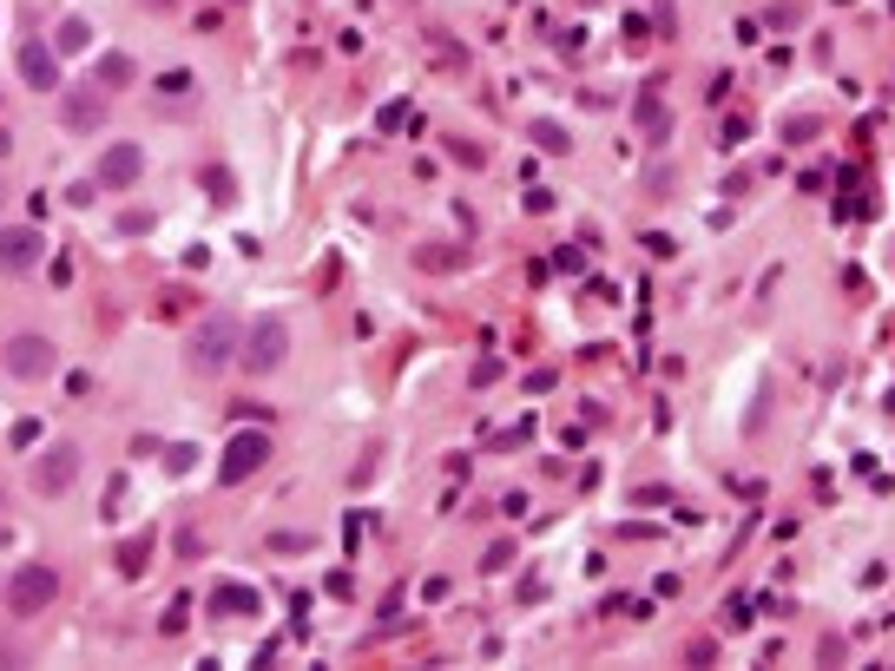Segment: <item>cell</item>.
I'll list each match as a JSON object with an SVG mask.
<instances>
[{"label": "cell", "mask_w": 895, "mask_h": 671, "mask_svg": "<svg viewBox=\"0 0 895 671\" xmlns=\"http://www.w3.org/2000/svg\"><path fill=\"white\" fill-rule=\"evenodd\" d=\"M231 356H237V316L211 310V316L184 336V369H191V376H217V369H231Z\"/></svg>", "instance_id": "cell-1"}, {"label": "cell", "mask_w": 895, "mask_h": 671, "mask_svg": "<svg viewBox=\"0 0 895 671\" xmlns=\"http://www.w3.org/2000/svg\"><path fill=\"white\" fill-rule=\"evenodd\" d=\"M264 461H270V435H264V428H244V435H231V441H224L217 481H224V488H237V481H250Z\"/></svg>", "instance_id": "cell-2"}, {"label": "cell", "mask_w": 895, "mask_h": 671, "mask_svg": "<svg viewBox=\"0 0 895 671\" xmlns=\"http://www.w3.org/2000/svg\"><path fill=\"white\" fill-rule=\"evenodd\" d=\"M283 356H290V329H283V316L250 323V336H244V369H250V376H270Z\"/></svg>", "instance_id": "cell-3"}, {"label": "cell", "mask_w": 895, "mask_h": 671, "mask_svg": "<svg viewBox=\"0 0 895 671\" xmlns=\"http://www.w3.org/2000/svg\"><path fill=\"white\" fill-rule=\"evenodd\" d=\"M26 481H33V494H46V501H53V494H66V488L79 481V448H72V441L40 448V461H33V474H26Z\"/></svg>", "instance_id": "cell-4"}, {"label": "cell", "mask_w": 895, "mask_h": 671, "mask_svg": "<svg viewBox=\"0 0 895 671\" xmlns=\"http://www.w3.org/2000/svg\"><path fill=\"white\" fill-rule=\"evenodd\" d=\"M53 600H59V573H53V567H40V560H33V567H20V573L7 580V606H13V613H46Z\"/></svg>", "instance_id": "cell-5"}, {"label": "cell", "mask_w": 895, "mask_h": 671, "mask_svg": "<svg viewBox=\"0 0 895 671\" xmlns=\"http://www.w3.org/2000/svg\"><path fill=\"white\" fill-rule=\"evenodd\" d=\"M40 257H46V237L33 224L0 231V277H26V270H40Z\"/></svg>", "instance_id": "cell-6"}, {"label": "cell", "mask_w": 895, "mask_h": 671, "mask_svg": "<svg viewBox=\"0 0 895 671\" xmlns=\"http://www.w3.org/2000/svg\"><path fill=\"white\" fill-rule=\"evenodd\" d=\"M7 376H20V382L53 376V343H46V336H13V343H7Z\"/></svg>", "instance_id": "cell-7"}, {"label": "cell", "mask_w": 895, "mask_h": 671, "mask_svg": "<svg viewBox=\"0 0 895 671\" xmlns=\"http://www.w3.org/2000/svg\"><path fill=\"white\" fill-rule=\"evenodd\" d=\"M20 79H26L33 92H53V86H59V53H53V40H20Z\"/></svg>", "instance_id": "cell-8"}, {"label": "cell", "mask_w": 895, "mask_h": 671, "mask_svg": "<svg viewBox=\"0 0 895 671\" xmlns=\"http://www.w3.org/2000/svg\"><path fill=\"white\" fill-rule=\"evenodd\" d=\"M138 171H145V152H138V145H105V158H99V184H105V191H132Z\"/></svg>", "instance_id": "cell-9"}, {"label": "cell", "mask_w": 895, "mask_h": 671, "mask_svg": "<svg viewBox=\"0 0 895 671\" xmlns=\"http://www.w3.org/2000/svg\"><path fill=\"white\" fill-rule=\"evenodd\" d=\"M59 119H66L72 132H99V125H105V92H66Z\"/></svg>", "instance_id": "cell-10"}, {"label": "cell", "mask_w": 895, "mask_h": 671, "mask_svg": "<svg viewBox=\"0 0 895 671\" xmlns=\"http://www.w3.org/2000/svg\"><path fill=\"white\" fill-rule=\"evenodd\" d=\"M211 613H217V619H250V613H257V593H250V586H217V593H211Z\"/></svg>", "instance_id": "cell-11"}, {"label": "cell", "mask_w": 895, "mask_h": 671, "mask_svg": "<svg viewBox=\"0 0 895 671\" xmlns=\"http://www.w3.org/2000/svg\"><path fill=\"white\" fill-rule=\"evenodd\" d=\"M92 46V26L86 20H59L53 26V53H86Z\"/></svg>", "instance_id": "cell-12"}, {"label": "cell", "mask_w": 895, "mask_h": 671, "mask_svg": "<svg viewBox=\"0 0 895 671\" xmlns=\"http://www.w3.org/2000/svg\"><path fill=\"white\" fill-rule=\"evenodd\" d=\"M145 567H152V534H138V540L119 547V573H125V580H138Z\"/></svg>", "instance_id": "cell-13"}, {"label": "cell", "mask_w": 895, "mask_h": 671, "mask_svg": "<svg viewBox=\"0 0 895 671\" xmlns=\"http://www.w3.org/2000/svg\"><path fill=\"white\" fill-rule=\"evenodd\" d=\"M132 79V53H105L99 59V86H125Z\"/></svg>", "instance_id": "cell-14"}, {"label": "cell", "mask_w": 895, "mask_h": 671, "mask_svg": "<svg viewBox=\"0 0 895 671\" xmlns=\"http://www.w3.org/2000/svg\"><path fill=\"white\" fill-rule=\"evenodd\" d=\"M158 92H165V99H178V92H191V72H165V79H158Z\"/></svg>", "instance_id": "cell-15"}, {"label": "cell", "mask_w": 895, "mask_h": 671, "mask_svg": "<svg viewBox=\"0 0 895 671\" xmlns=\"http://www.w3.org/2000/svg\"><path fill=\"white\" fill-rule=\"evenodd\" d=\"M534 138H540V145H553V152H567V132H560V125H534Z\"/></svg>", "instance_id": "cell-16"}, {"label": "cell", "mask_w": 895, "mask_h": 671, "mask_svg": "<svg viewBox=\"0 0 895 671\" xmlns=\"http://www.w3.org/2000/svg\"><path fill=\"white\" fill-rule=\"evenodd\" d=\"M152 7H171V0H152Z\"/></svg>", "instance_id": "cell-17"}, {"label": "cell", "mask_w": 895, "mask_h": 671, "mask_svg": "<svg viewBox=\"0 0 895 671\" xmlns=\"http://www.w3.org/2000/svg\"><path fill=\"white\" fill-rule=\"evenodd\" d=\"M0 204H7V184H0Z\"/></svg>", "instance_id": "cell-18"}]
</instances>
